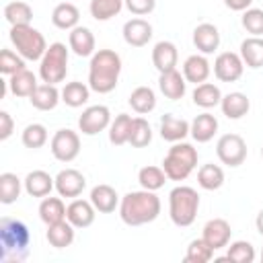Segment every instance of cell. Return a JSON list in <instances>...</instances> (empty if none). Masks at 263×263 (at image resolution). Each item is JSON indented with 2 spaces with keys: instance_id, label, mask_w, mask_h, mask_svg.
<instances>
[{
  "instance_id": "cell-1",
  "label": "cell",
  "mask_w": 263,
  "mask_h": 263,
  "mask_svg": "<svg viewBox=\"0 0 263 263\" xmlns=\"http://www.w3.org/2000/svg\"><path fill=\"white\" fill-rule=\"evenodd\" d=\"M119 218L127 226H144L154 222L160 216L162 203L156 191L140 189V191H129L121 197L119 201Z\"/></svg>"
},
{
  "instance_id": "cell-2",
  "label": "cell",
  "mask_w": 263,
  "mask_h": 263,
  "mask_svg": "<svg viewBox=\"0 0 263 263\" xmlns=\"http://www.w3.org/2000/svg\"><path fill=\"white\" fill-rule=\"evenodd\" d=\"M121 74V55L115 49H97L88 64V86L99 95L115 90Z\"/></svg>"
},
{
  "instance_id": "cell-3",
  "label": "cell",
  "mask_w": 263,
  "mask_h": 263,
  "mask_svg": "<svg viewBox=\"0 0 263 263\" xmlns=\"http://www.w3.org/2000/svg\"><path fill=\"white\" fill-rule=\"evenodd\" d=\"M31 232L29 226L18 220L4 216L0 220V259L4 263H18L29 257Z\"/></svg>"
},
{
  "instance_id": "cell-4",
  "label": "cell",
  "mask_w": 263,
  "mask_h": 263,
  "mask_svg": "<svg viewBox=\"0 0 263 263\" xmlns=\"http://www.w3.org/2000/svg\"><path fill=\"white\" fill-rule=\"evenodd\" d=\"M199 210V193L189 185H177L168 193V218L175 226L187 228L195 222Z\"/></svg>"
},
{
  "instance_id": "cell-5",
  "label": "cell",
  "mask_w": 263,
  "mask_h": 263,
  "mask_svg": "<svg viewBox=\"0 0 263 263\" xmlns=\"http://www.w3.org/2000/svg\"><path fill=\"white\" fill-rule=\"evenodd\" d=\"M197 148H193L189 142H175L166 156L162 158V168L171 181H185L197 166Z\"/></svg>"
},
{
  "instance_id": "cell-6",
  "label": "cell",
  "mask_w": 263,
  "mask_h": 263,
  "mask_svg": "<svg viewBox=\"0 0 263 263\" xmlns=\"http://www.w3.org/2000/svg\"><path fill=\"white\" fill-rule=\"evenodd\" d=\"M8 37H10V43L16 49V53H21L27 62H39L49 47L43 33L39 29H35L33 25L10 27Z\"/></svg>"
},
{
  "instance_id": "cell-7",
  "label": "cell",
  "mask_w": 263,
  "mask_h": 263,
  "mask_svg": "<svg viewBox=\"0 0 263 263\" xmlns=\"http://www.w3.org/2000/svg\"><path fill=\"white\" fill-rule=\"evenodd\" d=\"M68 58H70V47L66 43H51L43 58L39 60V78L47 84H60L66 80L68 74Z\"/></svg>"
},
{
  "instance_id": "cell-8",
  "label": "cell",
  "mask_w": 263,
  "mask_h": 263,
  "mask_svg": "<svg viewBox=\"0 0 263 263\" xmlns=\"http://www.w3.org/2000/svg\"><path fill=\"white\" fill-rule=\"evenodd\" d=\"M216 156L222 164L236 168L247 160V142L238 134H224L216 142Z\"/></svg>"
},
{
  "instance_id": "cell-9",
  "label": "cell",
  "mask_w": 263,
  "mask_h": 263,
  "mask_svg": "<svg viewBox=\"0 0 263 263\" xmlns=\"http://www.w3.org/2000/svg\"><path fill=\"white\" fill-rule=\"evenodd\" d=\"M49 150H51V154H53L55 160H60V162H72L80 154V136H78V132H74L70 127L58 129L51 136Z\"/></svg>"
},
{
  "instance_id": "cell-10",
  "label": "cell",
  "mask_w": 263,
  "mask_h": 263,
  "mask_svg": "<svg viewBox=\"0 0 263 263\" xmlns=\"http://www.w3.org/2000/svg\"><path fill=\"white\" fill-rule=\"evenodd\" d=\"M111 125V111L107 105H90L78 117V132L82 136H97Z\"/></svg>"
},
{
  "instance_id": "cell-11",
  "label": "cell",
  "mask_w": 263,
  "mask_h": 263,
  "mask_svg": "<svg viewBox=\"0 0 263 263\" xmlns=\"http://www.w3.org/2000/svg\"><path fill=\"white\" fill-rule=\"evenodd\" d=\"M245 72V62L240 58V53L234 51H222L216 55L214 60V76L220 82H236L240 80Z\"/></svg>"
},
{
  "instance_id": "cell-12",
  "label": "cell",
  "mask_w": 263,
  "mask_h": 263,
  "mask_svg": "<svg viewBox=\"0 0 263 263\" xmlns=\"http://www.w3.org/2000/svg\"><path fill=\"white\" fill-rule=\"evenodd\" d=\"M86 189V177L76 168H62L55 175V191L62 197H78Z\"/></svg>"
},
{
  "instance_id": "cell-13",
  "label": "cell",
  "mask_w": 263,
  "mask_h": 263,
  "mask_svg": "<svg viewBox=\"0 0 263 263\" xmlns=\"http://www.w3.org/2000/svg\"><path fill=\"white\" fill-rule=\"evenodd\" d=\"M97 218V208L92 205L90 199H80V197H74L68 208H66V220L76 228V230H82V228H88Z\"/></svg>"
},
{
  "instance_id": "cell-14",
  "label": "cell",
  "mask_w": 263,
  "mask_h": 263,
  "mask_svg": "<svg viewBox=\"0 0 263 263\" xmlns=\"http://www.w3.org/2000/svg\"><path fill=\"white\" fill-rule=\"evenodd\" d=\"M201 238L214 249H224L228 247L230 238H232V228H230V222L224 220V218H212L203 224V230H201Z\"/></svg>"
},
{
  "instance_id": "cell-15",
  "label": "cell",
  "mask_w": 263,
  "mask_h": 263,
  "mask_svg": "<svg viewBox=\"0 0 263 263\" xmlns=\"http://www.w3.org/2000/svg\"><path fill=\"white\" fill-rule=\"evenodd\" d=\"M121 33H123V41L129 47H144V45H148V41L154 35L152 25L142 16H134V18L125 21Z\"/></svg>"
},
{
  "instance_id": "cell-16",
  "label": "cell",
  "mask_w": 263,
  "mask_h": 263,
  "mask_svg": "<svg viewBox=\"0 0 263 263\" xmlns=\"http://www.w3.org/2000/svg\"><path fill=\"white\" fill-rule=\"evenodd\" d=\"M68 47L78 58H90L97 51V41H95L92 31L88 27H82V25L74 27L68 33Z\"/></svg>"
},
{
  "instance_id": "cell-17",
  "label": "cell",
  "mask_w": 263,
  "mask_h": 263,
  "mask_svg": "<svg viewBox=\"0 0 263 263\" xmlns=\"http://www.w3.org/2000/svg\"><path fill=\"white\" fill-rule=\"evenodd\" d=\"M193 45L199 53L203 55H210L214 51H218L220 47V31L216 25L212 23H199L195 29H193Z\"/></svg>"
},
{
  "instance_id": "cell-18",
  "label": "cell",
  "mask_w": 263,
  "mask_h": 263,
  "mask_svg": "<svg viewBox=\"0 0 263 263\" xmlns=\"http://www.w3.org/2000/svg\"><path fill=\"white\" fill-rule=\"evenodd\" d=\"M152 64L158 70V74L162 72H171L177 70L179 64V49L173 41H158L152 47Z\"/></svg>"
},
{
  "instance_id": "cell-19",
  "label": "cell",
  "mask_w": 263,
  "mask_h": 263,
  "mask_svg": "<svg viewBox=\"0 0 263 263\" xmlns=\"http://www.w3.org/2000/svg\"><path fill=\"white\" fill-rule=\"evenodd\" d=\"M189 129H191V123L187 119H183V117H177L173 113H164L160 117V127H158L160 138L171 142V144L185 140L189 136Z\"/></svg>"
},
{
  "instance_id": "cell-20",
  "label": "cell",
  "mask_w": 263,
  "mask_h": 263,
  "mask_svg": "<svg viewBox=\"0 0 263 263\" xmlns=\"http://www.w3.org/2000/svg\"><path fill=\"white\" fill-rule=\"evenodd\" d=\"M25 191L31 197H47L51 193V189H55V177H51L47 171H31L27 173V177L23 179Z\"/></svg>"
},
{
  "instance_id": "cell-21",
  "label": "cell",
  "mask_w": 263,
  "mask_h": 263,
  "mask_svg": "<svg viewBox=\"0 0 263 263\" xmlns=\"http://www.w3.org/2000/svg\"><path fill=\"white\" fill-rule=\"evenodd\" d=\"M212 64L203 53H193L183 62V76L191 84H201L210 78Z\"/></svg>"
},
{
  "instance_id": "cell-22",
  "label": "cell",
  "mask_w": 263,
  "mask_h": 263,
  "mask_svg": "<svg viewBox=\"0 0 263 263\" xmlns=\"http://www.w3.org/2000/svg\"><path fill=\"white\" fill-rule=\"evenodd\" d=\"M88 199L92 201V205L97 208L99 214H111V212H115L119 208V201H121L119 195H117V191L111 185H107V183L95 185L90 189Z\"/></svg>"
},
{
  "instance_id": "cell-23",
  "label": "cell",
  "mask_w": 263,
  "mask_h": 263,
  "mask_svg": "<svg viewBox=\"0 0 263 263\" xmlns=\"http://www.w3.org/2000/svg\"><path fill=\"white\" fill-rule=\"evenodd\" d=\"M158 88L160 92L168 99V101H179L185 97L187 92V80L179 70H171V72H162L158 76Z\"/></svg>"
},
{
  "instance_id": "cell-24",
  "label": "cell",
  "mask_w": 263,
  "mask_h": 263,
  "mask_svg": "<svg viewBox=\"0 0 263 263\" xmlns=\"http://www.w3.org/2000/svg\"><path fill=\"white\" fill-rule=\"evenodd\" d=\"M216 134H218V119H216V115L203 111V113H199V115L193 117L189 136H191L197 144H205V142H210Z\"/></svg>"
},
{
  "instance_id": "cell-25",
  "label": "cell",
  "mask_w": 263,
  "mask_h": 263,
  "mask_svg": "<svg viewBox=\"0 0 263 263\" xmlns=\"http://www.w3.org/2000/svg\"><path fill=\"white\" fill-rule=\"evenodd\" d=\"M62 101V90L58 88V84H39L35 88V92L29 97V103L37 109V111H51L58 107V103Z\"/></svg>"
},
{
  "instance_id": "cell-26",
  "label": "cell",
  "mask_w": 263,
  "mask_h": 263,
  "mask_svg": "<svg viewBox=\"0 0 263 263\" xmlns=\"http://www.w3.org/2000/svg\"><path fill=\"white\" fill-rule=\"evenodd\" d=\"M220 109H222V115H226L228 119H234V121H236V119H242V117L249 113V109H251V99H249L245 92L234 90V92H228V95L222 97Z\"/></svg>"
},
{
  "instance_id": "cell-27",
  "label": "cell",
  "mask_w": 263,
  "mask_h": 263,
  "mask_svg": "<svg viewBox=\"0 0 263 263\" xmlns=\"http://www.w3.org/2000/svg\"><path fill=\"white\" fill-rule=\"evenodd\" d=\"M39 86L37 82V76L31 72V70H21L12 76H8V90L14 95V97H21V99H29L35 88Z\"/></svg>"
},
{
  "instance_id": "cell-28",
  "label": "cell",
  "mask_w": 263,
  "mask_h": 263,
  "mask_svg": "<svg viewBox=\"0 0 263 263\" xmlns=\"http://www.w3.org/2000/svg\"><path fill=\"white\" fill-rule=\"evenodd\" d=\"M78 21H80V10L72 2H60L51 12L53 27L62 31H72L74 27H78Z\"/></svg>"
},
{
  "instance_id": "cell-29",
  "label": "cell",
  "mask_w": 263,
  "mask_h": 263,
  "mask_svg": "<svg viewBox=\"0 0 263 263\" xmlns=\"http://www.w3.org/2000/svg\"><path fill=\"white\" fill-rule=\"evenodd\" d=\"M193 103L197 105V107H201V109H214V107H218L220 105V101H222V90H220V86L218 84H214V82H201V84H195V88H193Z\"/></svg>"
},
{
  "instance_id": "cell-30",
  "label": "cell",
  "mask_w": 263,
  "mask_h": 263,
  "mask_svg": "<svg viewBox=\"0 0 263 263\" xmlns=\"http://www.w3.org/2000/svg\"><path fill=\"white\" fill-rule=\"evenodd\" d=\"M74 232H76V228L68 220H60V222L47 226L45 238L53 249H66L74 242Z\"/></svg>"
},
{
  "instance_id": "cell-31",
  "label": "cell",
  "mask_w": 263,
  "mask_h": 263,
  "mask_svg": "<svg viewBox=\"0 0 263 263\" xmlns=\"http://www.w3.org/2000/svg\"><path fill=\"white\" fill-rule=\"evenodd\" d=\"M238 53H240V58H242L247 68H251V70L261 68L263 66V37L251 35V37L242 39Z\"/></svg>"
},
{
  "instance_id": "cell-32",
  "label": "cell",
  "mask_w": 263,
  "mask_h": 263,
  "mask_svg": "<svg viewBox=\"0 0 263 263\" xmlns=\"http://www.w3.org/2000/svg\"><path fill=\"white\" fill-rule=\"evenodd\" d=\"M88 99H90V86L80 82V80L66 82L64 88H62V103L72 107V109H78V107L86 105Z\"/></svg>"
},
{
  "instance_id": "cell-33",
  "label": "cell",
  "mask_w": 263,
  "mask_h": 263,
  "mask_svg": "<svg viewBox=\"0 0 263 263\" xmlns=\"http://www.w3.org/2000/svg\"><path fill=\"white\" fill-rule=\"evenodd\" d=\"M129 107L138 113V115H148L156 109V92L150 86H136L127 99Z\"/></svg>"
},
{
  "instance_id": "cell-34",
  "label": "cell",
  "mask_w": 263,
  "mask_h": 263,
  "mask_svg": "<svg viewBox=\"0 0 263 263\" xmlns=\"http://www.w3.org/2000/svg\"><path fill=\"white\" fill-rule=\"evenodd\" d=\"M66 203L62 201V195L60 197H41V203H39V218L45 226L49 224H55L60 220H66Z\"/></svg>"
},
{
  "instance_id": "cell-35",
  "label": "cell",
  "mask_w": 263,
  "mask_h": 263,
  "mask_svg": "<svg viewBox=\"0 0 263 263\" xmlns=\"http://www.w3.org/2000/svg\"><path fill=\"white\" fill-rule=\"evenodd\" d=\"M197 185L205 191H216L224 185V171L220 164L214 162H205L199 166L197 171Z\"/></svg>"
},
{
  "instance_id": "cell-36",
  "label": "cell",
  "mask_w": 263,
  "mask_h": 263,
  "mask_svg": "<svg viewBox=\"0 0 263 263\" xmlns=\"http://www.w3.org/2000/svg\"><path fill=\"white\" fill-rule=\"evenodd\" d=\"M132 121H134V117L127 115V113H119V115H115V119H111V125H109V142L113 146L129 144Z\"/></svg>"
},
{
  "instance_id": "cell-37",
  "label": "cell",
  "mask_w": 263,
  "mask_h": 263,
  "mask_svg": "<svg viewBox=\"0 0 263 263\" xmlns=\"http://www.w3.org/2000/svg\"><path fill=\"white\" fill-rule=\"evenodd\" d=\"M4 18L8 21L10 27H18V25H31L33 21V8L31 4L23 2V0H12L4 6Z\"/></svg>"
},
{
  "instance_id": "cell-38",
  "label": "cell",
  "mask_w": 263,
  "mask_h": 263,
  "mask_svg": "<svg viewBox=\"0 0 263 263\" xmlns=\"http://www.w3.org/2000/svg\"><path fill=\"white\" fill-rule=\"evenodd\" d=\"M166 173L162 166H154V164H148V166H142L138 171V183L142 189H148V191H158L164 187L166 183Z\"/></svg>"
},
{
  "instance_id": "cell-39",
  "label": "cell",
  "mask_w": 263,
  "mask_h": 263,
  "mask_svg": "<svg viewBox=\"0 0 263 263\" xmlns=\"http://www.w3.org/2000/svg\"><path fill=\"white\" fill-rule=\"evenodd\" d=\"M23 189H25V185L14 173H2L0 175V201L4 205L14 203L21 197Z\"/></svg>"
},
{
  "instance_id": "cell-40",
  "label": "cell",
  "mask_w": 263,
  "mask_h": 263,
  "mask_svg": "<svg viewBox=\"0 0 263 263\" xmlns=\"http://www.w3.org/2000/svg\"><path fill=\"white\" fill-rule=\"evenodd\" d=\"M123 6H125L123 0H90L88 10H90V16H92L95 21L105 23V21L117 16Z\"/></svg>"
},
{
  "instance_id": "cell-41",
  "label": "cell",
  "mask_w": 263,
  "mask_h": 263,
  "mask_svg": "<svg viewBox=\"0 0 263 263\" xmlns=\"http://www.w3.org/2000/svg\"><path fill=\"white\" fill-rule=\"evenodd\" d=\"M47 127L43 123H29L23 134H21V142L25 148H31V150H39L47 144Z\"/></svg>"
},
{
  "instance_id": "cell-42",
  "label": "cell",
  "mask_w": 263,
  "mask_h": 263,
  "mask_svg": "<svg viewBox=\"0 0 263 263\" xmlns=\"http://www.w3.org/2000/svg\"><path fill=\"white\" fill-rule=\"evenodd\" d=\"M257 257L255 247L249 240H232L228 242V251H226V259L232 263H253Z\"/></svg>"
},
{
  "instance_id": "cell-43",
  "label": "cell",
  "mask_w": 263,
  "mask_h": 263,
  "mask_svg": "<svg viewBox=\"0 0 263 263\" xmlns=\"http://www.w3.org/2000/svg\"><path fill=\"white\" fill-rule=\"evenodd\" d=\"M152 142V127L148 119L144 117H134L132 121V132H129V144L134 148H146Z\"/></svg>"
},
{
  "instance_id": "cell-44",
  "label": "cell",
  "mask_w": 263,
  "mask_h": 263,
  "mask_svg": "<svg viewBox=\"0 0 263 263\" xmlns=\"http://www.w3.org/2000/svg\"><path fill=\"white\" fill-rule=\"evenodd\" d=\"M212 257H214V249L201 236L193 238L187 245V253H185L187 263H208V261H212Z\"/></svg>"
},
{
  "instance_id": "cell-45",
  "label": "cell",
  "mask_w": 263,
  "mask_h": 263,
  "mask_svg": "<svg viewBox=\"0 0 263 263\" xmlns=\"http://www.w3.org/2000/svg\"><path fill=\"white\" fill-rule=\"evenodd\" d=\"M25 62L27 60L21 53H16L12 49H2L0 51V74L12 76V74H16V72H21V70L27 68Z\"/></svg>"
},
{
  "instance_id": "cell-46",
  "label": "cell",
  "mask_w": 263,
  "mask_h": 263,
  "mask_svg": "<svg viewBox=\"0 0 263 263\" xmlns=\"http://www.w3.org/2000/svg\"><path fill=\"white\" fill-rule=\"evenodd\" d=\"M240 23H242L247 33L261 37L263 35V8H253V6L247 8L240 16Z\"/></svg>"
},
{
  "instance_id": "cell-47",
  "label": "cell",
  "mask_w": 263,
  "mask_h": 263,
  "mask_svg": "<svg viewBox=\"0 0 263 263\" xmlns=\"http://www.w3.org/2000/svg\"><path fill=\"white\" fill-rule=\"evenodd\" d=\"M123 4L134 16H146L156 8V0H123Z\"/></svg>"
},
{
  "instance_id": "cell-48",
  "label": "cell",
  "mask_w": 263,
  "mask_h": 263,
  "mask_svg": "<svg viewBox=\"0 0 263 263\" xmlns=\"http://www.w3.org/2000/svg\"><path fill=\"white\" fill-rule=\"evenodd\" d=\"M14 132V119L8 111H0V140H8Z\"/></svg>"
},
{
  "instance_id": "cell-49",
  "label": "cell",
  "mask_w": 263,
  "mask_h": 263,
  "mask_svg": "<svg viewBox=\"0 0 263 263\" xmlns=\"http://www.w3.org/2000/svg\"><path fill=\"white\" fill-rule=\"evenodd\" d=\"M224 4H226V8H230V10L245 12L247 8H251L253 0H224Z\"/></svg>"
},
{
  "instance_id": "cell-50",
  "label": "cell",
  "mask_w": 263,
  "mask_h": 263,
  "mask_svg": "<svg viewBox=\"0 0 263 263\" xmlns=\"http://www.w3.org/2000/svg\"><path fill=\"white\" fill-rule=\"evenodd\" d=\"M255 226H257V232L263 236V210H259V214L255 218Z\"/></svg>"
},
{
  "instance_id": "cell-51",
  "label": "cell",
  "mask_w": 263,
  "mask_h": 263,
  "mask_svg": "<svg viewBox=\"0 0 263 263\" xmlns=\"http://www.w3.org/2000/svg\"><path fill=\"white\" fill-rule=\"evenodd\" d=\"M261 261H263V247H261Z\"/></svg>"
},
{
  "instance_id": "cell-52",
  "label": "cell",
  "mask_w": 263,
  "mask_h": 263,
  "mask_svg": "<svg viewBox=\"0 0 263 263\" xmlns=\"http://www.w3.org/2000/svg\"><path fill=\"white\" fill-rule=\"evenodd\" d=\"M261 158H263V148H261Z\"/></svg>"
}]
</instances>
